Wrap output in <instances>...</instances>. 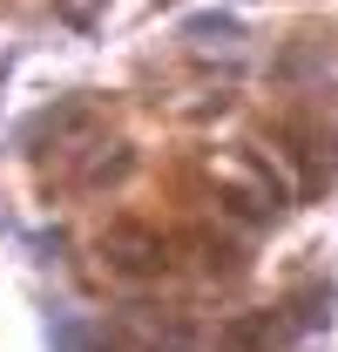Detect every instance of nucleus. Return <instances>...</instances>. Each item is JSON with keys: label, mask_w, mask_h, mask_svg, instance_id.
I'll return each instance as SVG.
<instances>
[{"label": "nucleus", "mask_w": 338, "mask_h": 352, "mask_svg": "<svg viewBox=\"0 0 338 352\" xmlns=\"http://www.w3.org/2000/svg\"><path fill=\"white\" fill-rule=\"evenodd\" d=\"M183 34H190V41H237L244 28H237L230 14H196V21H183Z\"/></svg>", "instance_id": "nucleus-2"}, {"label": "nucleus", "mask_w": 338, "mask_h": 352, "mask_svg": "<svg viewBox=\"0 0 338 352\" xmlns=\"http://www.w3.org/2000/svg\"><path fill=\"white\" fill-rule=\"evenodd\" d=\"M109 258H115V264H142V271H156V264H163V244H156L149 230H115V237H109Z\"/></svg>", "instance_id": "nucleus-1"}]
</instances>
